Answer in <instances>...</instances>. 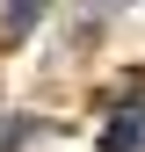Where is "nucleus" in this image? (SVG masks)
Returning a JSON list of instances; mask_svg holds the SVG:
<instances>
[{
	"label": "nucleus",
	"instance_id": "obj_1",
	"mask_svg": "<svg viewBox=\"0 0 145 152\" xmlns=\"http://www.w3.org/2000/svg\"><path fill=\"white\" fill-rule=\"evenodd\" d=\"M44 7H51V0H0V36H7V44H22V36L44 22Z\"/></svg>",
	"mask_w": 145,
	"mask_h": 152
},
{
	"label": "nucleus",
	"instance_id": "obj_2",
	"mask_svg": "<svg viewBox=\"0 0 145 152\" xmlns=\"http://www.w3.org/2000/svg\"><path fill=\"white\" fill-rule=\"evenodd\" d=\"M138 145H145V116H116L102 130V152H138Z\"/></svg>",
	"mask_w": 145,
	"mask_h": 152
}]
</instances>
